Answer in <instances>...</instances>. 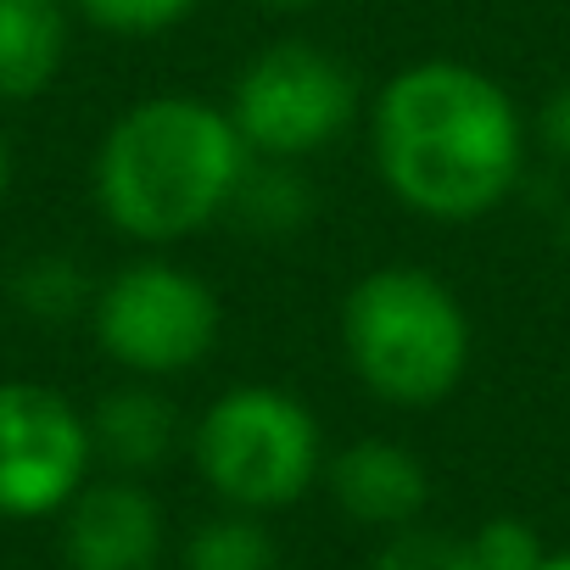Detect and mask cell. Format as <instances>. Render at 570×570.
<instances>
[{"label": "cell", "mask_w": 570, "mask_h": 570, "mask_svg": "<svg viewBox=\"0 0 570 570\" xmlns=\"http://www.w3.org/2000/svg\"><path fill=\"white\" fill-rule=\"evenodd\" d=\"M224 107L252 157L308 163L358 124L364 90L336 51L314 40H274L240 62Z\"/></svg>", "instance_id": "cell-6"}, {"label": "cell", "mask_w": 570, "mask_h": 570, "mask_svg": "<svg viewBox=\"0 0 570 570\" xmlns=\"http://www.w3.org/2000/svg\"><path fill=\"white\" fill-rule=\"evenodd\" d=\"M252 151L207 96H146L96 146V207L135 246H179L229 218Z\"/></svg>", "instance_id": "cell-2"}, {"label": "cell", "mask_w": 570, "mask_h": 570, "mask_svg": "<svg viewBox=\"0 0 570 570\" xmlns=\"http://www.w3.org/2000/svg\"><path fill=\"white\" fill-rule=\"evenodd\" d=\"M12 297H18V308H23L29 320H40V325H68V320H79V314L90 320L96 285H90V274L79 268V257H68V252H40V257H29V263L18 268Z\"/></svg>", "instance_id": "cell-13"}, {"label": "cell", "mask_w": 570, "mask_h": 570, "mask_svg": "<svg viewBox=\"0 0 570 570\" xmlns=\"http://www.w3.org/2000/svg\"><path fill=\"white\" fill-rule=\"evenodd\" d=\"M531 151H542L553 168H570V79L553 85L531 112Z\"/></svg>", "instance_id": "cell-18"}, {"label": "cell", "mask_w": 570, "mask_h": 570, "mask_svg": "<svg viewBox=\"0 0 570 570\" xmlns=\"http://www.w3.org/2000/svg\"><path fill=\"white\" fill-rule=\"evenodd\" d=\"M257 7H268V12H314V7H325V0H257Z\"/></svg>", "instance_id": "cell-20"}, {"label": "cell", "mask_w": 570, "mask_h": 570, "mask_svg": "<svg viewBox=\"0 0 570 570\" xmlns=\"http://www.w3.org/2000/svg\"><path fill=\"white\" fill-rule=\"evenodd\" d=\"M62 559L68 570H157L163 559V509L135 475L85 481L62 509Z\"/></svg>", "instance_id": "cell-8"}, {"label": "cell", "mask_w": 570, "mask_h": 570, "mask_svg": "<svg viewBox=\"0 0 570 570\" xmlns=\"http://www.w3.org/2000/svg\"><path fill=\"white\" fill-rule=\"evenodd\" d=\"M364 118L375 179L425 224H481L525 185L531 124L475 62L420 57L370 96Z\"/></svg>", "instance_id": "cell-1"}, {"label": "cell", "mask_w": 570, "mask_h": 570, "mask_svg": "<svg viewBox=\"0 0 570 570\" xmlns=\"http://www.w3.org/2000/svg\"><path fill=\"white\" fill-rule=\"evenodd\" d=\"M342 358L353 381L403 414L448 403L475 358V325L453 285L420 263H381L342 297Z\"/></svg>", "instance_id": "cell-3"}, {"label": "cell", "mask_w": 570, "mask_h": 570, "mask_svg": "<svg viewBox=\"0 0 570 570\" xmlns=\"http://www.w3.org/2000/svg\"><path fill=\"white\" fill-rule=\"evenodd\" d=\"M370 570H481L470 537L459 531H436V525H403L386 537V548L375 553Z\"/></svg>", "instance_id": "cell-16"}, {"label": "cell", "mask_w": 570, "mask_h": 570, "mask_svg": "<svg viewBox=\"0 0 570 570\" xmlns=\"http://www.w3.org/2000/svg\"><path fill=\"white\" fill-rule=\"evenodd\" d=\"M325 487L347 520L375 531H403L431 503L425 459L392 436H358L342 453H325Z\"/></svg>", "instance_id": "cell-9"}, {"label": "cell", "mask_w": 570, "mask_h": 570, "mask_svg": "<svg viewBox=\"0 0 570 570\" xmlns=\"http://www.w3.org/2000/svg\"><path fill=\"white\" fill-rule=\"evenodd\" d=\"M90 331L124 375L174 381L213 358L224 336V303L196 268L146 252L96 285Z\"/></svg>", "instance_id": "cell-5"}, {"label": "cell", "mask_w": 570, "mask_h": 570, "mask_svg": "<svg viewBox=\"0 0 570 570\" xmlns=\"http://www.w3.org/2000/svg\"><path fill=\"white\" fill-rule=\"evenodd\" d=\"M73 40L68 0H0V101H35L57 85Z\"/></svg>", "instance_id": "cell-11"}, {"label": "cell", "mask_w": 570, "mask_h": 570, "mask_svg": "<svg viewBox=\"0 0 570 570\" xmlns=\"http://www.w3.org/2000/svg\"><path fill=\"white\" fill-rule=\"evenodd\" d=\"M185 570H279V548H274L263 514L229 509L190 531Z\"/></svg>", "instance_id": "cell-14"}, {"label": "cell", "mask_w": 570, "mask_h": 570, "mask_svg": "<svg viewBox=\"0 0 570 570\" xmlns=\"http://www.w3.org/2000/svg\"><path fill=\"white\" fill-rule=\"evenodd\" d=\"M7 190H12V146L0 135V202H7Z\"/></svg>", "instance_id": "cell-21"}, {"label": "cell", "mask_w": 570, "mask_h": 570, "mask_svg": "<svg viewBox=\"0 0 570 570\" xmlns=\"http://www.w3.org/2000/svg\"><path fill=\"white\" fill-rule=\"evenodd\" d=\"M470 548H475V564H481V570H537V564L548 559L537 525L520 520V514H492V520H481V525L470 531Z\"/></svg>", "instance_id": "cell-17"}, {"label": "cell", "mask_w": 570, "mask_h": 570, "mask_svg": "<svg viewBox=\"0 0 570 570\" xmlns=\"http://www.w3.org/2000/svg\"><path fill=\"white\" fill-rule=\"evenodd\" d=\"M553 240H559V252L570 257V196L559 202V213H553Z\"/></svg>", "instance_id": "cell-19"}, {"label": "cell", "mask_w": 570, "mask_h": 570, "mask_svg": "<svg viewBox=\"0 0 570 570\" xmlns=\"http://www.w3.org/2000/svg\"><path fill=\"white\" fill-rule=\"evenodd\" d=\"M314 213H320V190L303 174V163L252 157L224 224H235L240 235H257V240H285V235H303L314 224Z\"/></svg>", "instance_id": "cell-12"}, {"label": "cell", "mask_w": 570, "mask_h": 570, "mask_svg": "<svg viewBox=\"0 0 570 570\" xmlns=\"http://www.w3.org/2000/svg\"><path fill=\"white\" fill-rule=\"evenodd\" d=\"M90 442L96 459L118 475H151L179 448V409L168 403V392H157V381L112 386L90 409Z\"/></svg>", "instance_id": "cell-10"}, {"label": "cell", "mask_w": 570, "mask_h": 570, "mask_svg": "<svg viewBox=\"0 0 570 570\" xmlns=\"http://www.w3.org/2000/svg\"><path fill=\"white\" fill-rule=\"evenodd\" d=\"M73 18H85L90 29L101 35H118V40H151V35H168L179 29L202 0H68Z\"/></svg>", "instance_id": "cell-15"}, {"label": "cell", "mask_w": 570, "mask_h": 570, "mask_svg": "<svg viewBox=\"0 0 570 570\" xmlns=\"http://www.w3.org/2000/svg\"><path fill=\"white\" fill-rule=\"evenodd\" d=\"M96 442L57 386L0 381V520L62 514L90 481Z\"/></svg>", "instance_id": "cell-7"}, {"label": "cell", "mask_w": 570, "mask_h": 570, "mask_svg": "<svg viewBox=\"0 0 570 570\" xmlns=\"http://www.w3.org/2000/svg\"><path fill=\"white\" fill-rule=\"evenodd\" d=\"M537 570H570V553H548V559H542Z\"/></svg>", "instance_id": "cell-22"}, {"label": "cell", "mask_w": 570, "mask_h": 570, "mask_svg": "<svg viewBox=\"0 0 570 570\" xmlns=\"http://www.w3.org/2000/svg\"><path fill=\"white\" fill-rule=\"evenodd\" d=\"M190 464L218 503L274 514L325 475V431L297 392L240 381L218 392L190 425Z\"/></svg>", "instance_id": "cell-4"}]
</instances>
